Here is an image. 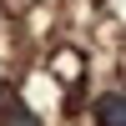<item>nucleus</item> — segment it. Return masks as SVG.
Wrapping results in <instances>:
<instances>
[{"instance_id":"1","label":"nucleus","mask_w":126,"mask_h":126,"mask_svg":"<svg viewBox=\"0 0 126 126\" xmlns=\"http://www.w3.org/2000/svg\"><path fill=\"white\" fill-rule=\"evenodd\" d=\"M96 121L101 126H126V96H101L96 101Z\"/></svg>"},{"instance_id":"2","label":"nucleus","mask_w":126,"mask_h":126,"mask_svg":"<svg viewBox=\"0 0 126 126\" xmlns=\"http://www.w3.org/2000/svg\"><path fill=\"white\" fill-rule=\"evenodd\" d=\"M5 126H40V116H35V111H25L20 101H10V106H5Z\"/></svg>"}]
</instances>
